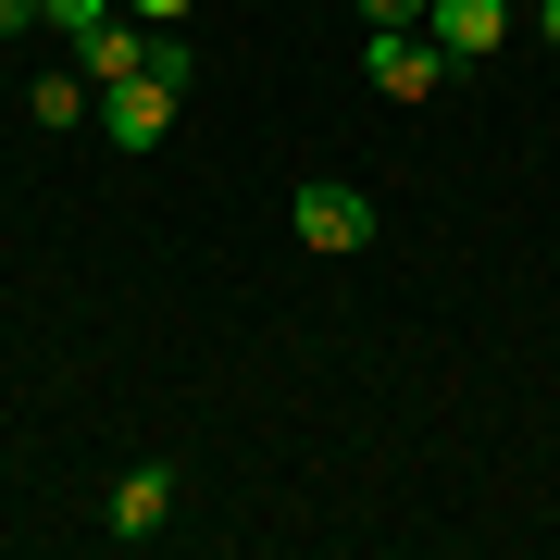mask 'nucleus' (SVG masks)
I'll return each instance as SVG.
<instances>
[{"label": "nucleus", "instance_id": "f257e3e1", "mask_svg": "<svg viewBox=\"0 0 560 560\" xmlns=\"http://www.w3.org/2000/svg\"><path fill=\"white\" fill-rule=\"evenodd\" d=\"M175 101H187V50L162 38V50H150V75H125L113 101H101V138H113V150H162V125H175Z\"/></svg>", "mask_w": 560, "mask_h": 560}, {"label": "nucleus", "instance_id": "f03ea898", "mask_svg": "<svg viewBox=\"0 0 560 560\" xmlns=\"http://www.w3.org/2000/svg\"><path fill=\"white\" fill-rule=\"evenodd\" d=\"M287 224H300V249H324V261H349V249H374V200H361V187H300V200H287Z\"/></svg>", "mask_w": 560, "mask_h": 560}, {"label": "nucleus", "instance_id": "7ed1b4c3", "mask_svg": "<svg viewBox=\"0 0 560 560\" xmlns=\"http://www.w3.org/2000/svg\"><path fill=\"white\" fill-rule=\"evenodd\" d=\"M361 62H374L386 101H436V75H448V50L423 38V25H374V38H361Z\"/></svg>", "mask_w": 560, "mask_h": 560}, {"label": "nucleus", "instance_id": "20e7f679", "mask_svg": "<svg viewBox=\"0 0 560 560\" xmlns=\"http://www.w3.org/2000/svg\"><path fill=\"white\" fill-rule=\"evenodd\" d=\"M511 25H523V0H423V38H436L448 62H486Z\"/></svg>", "mask_w": 560, "mask_h": 560}, {"label": "nucleus", "instance_id": "39448f33", "mask_svg": "<svg viewBox=\"0 0 560 560\" xmlns=\"http://www.w3.org/2000/svg\"><path fill=\"white\" fill-rule=\"evenodd\" d=\"M75 75L101 88V101H113L125 75H150V38H138V13H113V25H88V38H75Z\"/></svg>", "mask_w": 560, "mask_h": 560}, {"label": "nucleus", "instance_id": "423d86ee", "mask_svg": "<svg viewBox=\"0 0 560 560\" xmlns=\"http://www.w3.org/2000/svg\"><path fill=\"white\" fill-rule=\"evenodd\" d=\"M162 511H175V474H162V460H138V474L113 486V536H125V548L162 536Z\"/></svg>", "mask_w": 560, "mask_h": 560}, {"label": "nucleus", "instance_id": "0eeeda50", "mask_svg": "<svg viewBox=\"0 0 560 560\" xmlns=\"http://www.w3.org/2000/svg\"><path fill=\"white\" fill-rule=\"evenodd\" d=\"M25 101H38V125H88V113H101V88H88L75 62H62V75H38Z\"/></svg>", "mask_w": 560, "mask_h": 560}, {"label": "nucleus", "instance_id": "6e6552de", "mask_svg": "<svg viewBox=\"0 0 560 560\" xmlns=\"http://www.w3.org/2000/svg\"><path fill=\"white\" fill-rule=\"evenodd\" d=\"M125 0H38V25H62V38H88V25H113Z\"/></svg>", "mask_w": 560, "mask_h": 560}, {"label": "nucleus", "instance_id": "1a4fd4ad", "mask_svg": "<svg viewBox=\"0 0 560 560\" xmlns=\"http://www.w3.org/2000/svg\"><path fill=\"white\" fill-rule=\"evenodd\" d=\"M374 25H423V0H361V38H374Z\"/></svg>", "mask_w": 560, "mask_h": 560}, {"label": "nucleus", "instance_id": "9d476101", "mask_svg": "<svg viewBox=\"0 0 560 560\" xmlns=\"http://www.w3.org/2000/svg\"><path fill=\"white\" fill-rule=\"evenodd\" d=\"M125 13H138V25H187L200 0H125Z\"/></svg>", "mask_w": 560, "mask_h": 560}, {"label": "nucleus", "instance_id": "9b49d317", "mask_svg": "<svg viewBox=\"0 0 560 560\" xmlns=\"http://www.w3.org/2000/svg\"><path fill=\"white\" fill-rule=\"evenodd\" d=\"M13 25H38V0H0V38H13Z\"/></svg>", "mask_w": 560, "mask_h": 560}, {"label": "nucleus", "instance_id": "f8f14e48", "mask_svg": "<svg viewBox=\"0 0 560 560\" xmlns=\"http://www.w3.org/2000/svg\"><path fill=\"white\" fill-rule=\"evenodd\" d=\"M523 25H536V38H560V0H536V13H523Z\"/></svg>", "mask_w": 560, "mask_h": 560}, {"label": "nucleus", "instance_id": "ddd939ff", "mask_svg": "<svg viewBox=\"0 0 560 560\" xmlns=\"http://www.w3.org/2000/svg\"><path fill=\"white\" fill-rule=\"evenodd\" d=\"M523 13H536V0H523Z\"/></svg>", "mask_w": 560, "mask_h": 560}]
</instances>
